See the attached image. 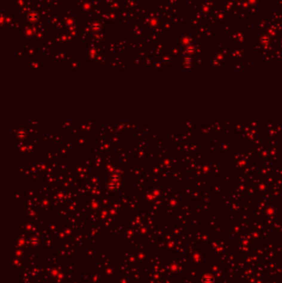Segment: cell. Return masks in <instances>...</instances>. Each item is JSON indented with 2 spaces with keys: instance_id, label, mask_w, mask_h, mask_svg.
<instances>
[{
  "instance_id": "obj_1",
  "label": "cell",
  "mask_w": 282,
  "mask_h": 283,
  "mask_svg": "<svg viewBox=\"0 0 282 283\" xmlns=\"http://www.w3.org/2000/svg\"><path fill=\"white\" fill-rule=\"evenodd\" d=\"M38 19V15L36 13H31L28 14V20L31 22H36Z\"/></svg>"
}]
</instances>
